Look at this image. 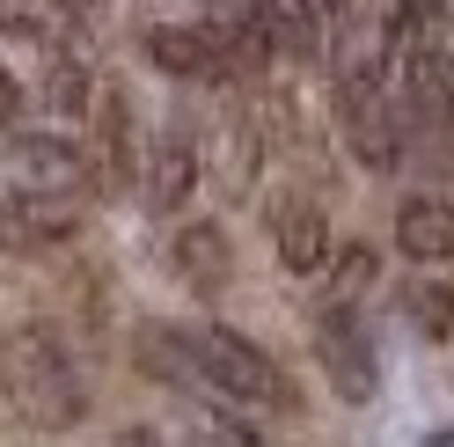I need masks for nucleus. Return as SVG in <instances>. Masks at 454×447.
Returning <instances> with one entry per match:
<instances>
[{"instance_id":"7","label":"nucleus","mask_w":454,"mask_h":447,"mask_svg":"<svg viewBox=\"0 0 454 447\" xmlns=\"http://www.w3.org/2000/svg\"><path fill=\"white\" fill-rule=\"evenodd\" d=\"M395 249L411 264H454V199L440 191H411L395 206Z\"/></svg>"},{"instance_id":"16","label":"nucleus","mask_w":454,"mask_h":447,"mask_svg":"<svg viewBox=\"0 0 454 447\" xmlns=\"http://www.w3.org/2000/svg\"><path fill=\"white\" fill-rule=\"evenodd\" d=\"M15 110H22V89H15V74H8V67H0V132H8V125H15Z\"/></svg>"},{"instance_id":"2","label":"nucleus","mask_w":454,"mask_h":447,"mask_svg":"<svg viewBox=\"0 0 454 447\" xmlns=\"http://www.w3.org/2000/svg\"><path fill=\"white\" fill-rule=\"evenodd\" d=\"M0 191H8L15 220H30L37 235H59L89 191V154L67 132H8L0 139Z\"/></svg>"},{"instance_id":"17","label":"nucleus","mask_w":454,"mask_h":447,"mask_svg":"<svg viewBox=\"0 0 454 447\" xmlns=\"http://www.w3.org/2000/svg\"><path fill=\"white\" fill-rule=\"evenodd\" d=\"M110 447H161L154 426H125V433H110Z\"/></svg>"},{"instance_id":"6","label":"nucleus","mask_w":454,"mask_h":447,"mask_svg":"<svg viewBox=\"0 0 454 447\" xmlns=\"http://www.w3.org/2000/svg\"><path fill=\"white\" fill-rule=\"evenodd\" d=\"M168 271H176L191 294H220L227 278H235V242H227V228L220 220H184V228L168 235Z\"/></svg>"},{"instance_id":"19","label":"nucleus","mask_w":454,"mask_h":447,"mask_svg":"<svg viewBox=\"0 0 454 447\" xmlns=\"http://www.w3.org/2000/svg\"><path fill=\"white\" fill-rule=\"evenodd\" d=\"M67 8H96V0H67Z\"/></svg>"},{"instance_id":"1","label":"nucleus","mask_w":454,"mask_h":447,"mask_svg":"<svg viewBox=\"0 0 454 447\" xmlns=\"http://www.w3.org/2000/svg\"><path fill=\"white\" fill-rule=\"evenodd\" d=\"M0 396L30 433H74L89 418V381L81 359L67 352V338L51 323H15L0 338Z\"/></svg>"},{"instance_id":"12","label":"nucleus","mask_w":454,"mask_h":447,"mask_svg":"<svg viewBox=\"0 0 454 447\" xmlns=\"http://www.w3.org/2000/svg\"><path fill=\"white\" fill-rule=\"evenodd\" d=\"M403 316L425 345H447L454 330V286L440 278V264H418V278H403Z\"/></svg>"},{"instance_id":"15","label":"nucleus","mask_w":454,"mask_h":447,"mask_svg":"<svg viewBox=\"0 0 454 447\" xmlns=\"http://www.w3.org/2000/svg\"><path fill=\"white\" fill-rule=\"evenodd\" d=\"M366 286H374V249H337V257L323 264V301H337V309H359Z\"/></svg>"},{"instance_id":"9","label":"nucleus","mask_w":454,"mask_h":447,"mask_svg":"<svg viewBox=\"0 0 454 447\" xmlns=\"http://www.w3.org/2000/svg\"><path fill=\"white\" fill-rule=\"evenodd\" d=\"M249 30H257L264 51L308 59V51H323L330 22H323V0H249Z\"/></svg>"},{"instance_id":"4","label":"nucleus","mask_w":454,"mask_h":447,"mask_svg":"<svg viewBox=\"0 0 454 447\" xmlns=\"http://www.w3.org/2000/svg\"><path fill=\"white\" fill-rule=\"evenodd\" d=\"M395 89H403L411 161H447V154H454V67H447V51L425 37V30H403Z\"/></svg>"},{"instance_id":"18","label":"nucleus","mask_w":454,"mask_h":447,"mask_svg":"<svg viewBox=\"0 0 454 447\" xmlns=\"http://www.w3.org/2000/svg\"><path fill=\"white\" fill-rule=\"evenodd\" d=\"M418 447H454V426H433V433H425Z\"/></svg>"},{"instance_id":"5","label":"nucleus","mask_w":454,"mask_h":447,"mask_svg":"<svg viewBox=\"0 0 454 447\" xmlns=\"http://www.w3.org/2000/svg\"><path fill=\"white\" fill-rule=\"evenodd\" d=\"M316 359H323V381L345 404H374L381 396V345H374V330H366V309L323 301L316 309Z\"/></svg>"},{"instance_id":"13","label":"nucleus","mask_w":454,"mask_h":447,"mask_svg":"<svg viewBox=\"0 0 454 447\" xmlns=\"http://www.w3.org/2000/svg\"><path fill=\"white\" fill-rule=\"evenodd\" d=\"M184 440H191V447H264V440L235 418V404L206 396V388H198V396H184Z\"/></svg>"},{"instance_id":"11","label":"nucleus","mask_w":454,"mask_h":447,"mask_svg":"<svg viewBox=\"0 0 454 447\" xmlns=\"http://www.w3.org/2000/svg\"><path fill=\"white\" fill-rule=\"evenodd\" d=\"M147 59L184 74V81H206L220 67V37H206V22H161V30L147 37Z\"/></svg>"},{"instance_id":"3","label":"nucleus","mask_w":454,"mask_h":447,"mask_svg":"<svg viewBox=\"0 0 454 447\" xmlns=\"http://www.w3.org/2000/svg\"><path fill=\"white\" fill-rule=\"evenodd\" d=\"M191 338V367H198V388L235 411H286V381H278V367L264 359V345H249L242 330L227 323H198L184 330Z\"/></svg>"},{"instance_id":"14","label":"nucleus","mask_w":454,"mask_h":447,"mask_svg":"<svg viewBox=\"0 0 454 447\" xmlns=\"http://www.w3.org/2000/svg\"><path fill=\"white\" fill-rule=\"evenodd\" d=\"M67 15H74L67 0H0V37L59 51V44H67Z\"/></svg>"},{"instance_id":"10","label":"nucleus","mask_w":454,"mask_h":447,"mask_svg":"<svg viewBox=\"0 0 454 447\" xmlns=\"http://www.w3.org/2000/svg\"><path fill=\"white\" fill-rule=\"evenodd\" d=\"M191 184H198V154H191V139H184V132L147 139V154H139V199H147L154 213H176V206L191 199Z\"/></svg>"},{"instance_id":"8","label":"nucleus","mask_w":454,"mask_h":447,"mask_svg":"<svg viewBox=\"0 0 454 447\" xmlns=\"http://www.w3.org/2000/svg\"><path fill=\"white\" fill-rule=\"evenodd\" d=\"M271 242H278V264L286 271H323L330 264V220L316 199H301V191H286V199L271 206Z\"/></svg>"}]
</instances>
